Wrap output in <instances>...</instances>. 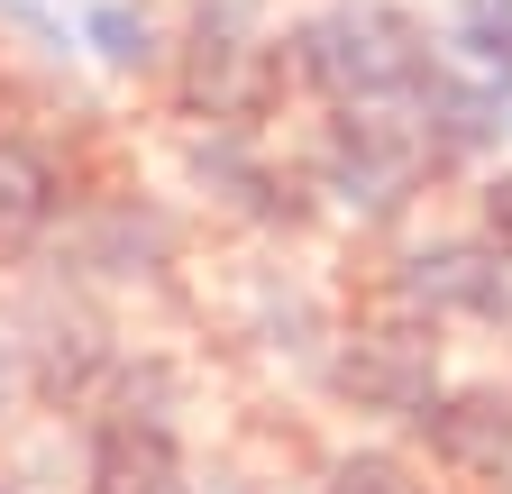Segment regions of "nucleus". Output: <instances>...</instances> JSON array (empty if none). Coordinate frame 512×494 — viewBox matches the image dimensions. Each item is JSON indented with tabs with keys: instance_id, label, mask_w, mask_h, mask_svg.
<instances>
[{
	"instance_id": "obj_5",
	"label": "nucleus",
	"mask_w": 512,
	"mask_h": 494,
	"mask_svg": "<svg viewBox=\"0 0 512 494\" xmlns=\"http://www.w3.org/2000/svg\"><path fill=\"white\" fill-rule=\"evenodd\" d=\"M430 376H439V357H430V339H421L412 321H403V330H348L339 357H330V385H339L357 412H375V421H421Z\"/></svg>"
},
{
	"instance_id": "obj_10",
	"label": "nucleus",
	"mask_w": 512,
	"mask_h": 494,
	"mask_svg": "<svg viewBox=\"0 0 512 494\" xmlns=\"http://www.w3.org/2000/svg\"><path fill=\"white\" fill-rule=\"evenodd\" d=\"M192 494H266V485H256V476H238V467H220L211 485H192Z\"/></svg>"
},
{
	"instance_id": "obj_4",
	"label": "nucleus",
	"mask_w": 512,
	"mask_h": 494,
	"mask_svg": "<svg viewBox=\"0 0 512 494\" xmlns=\"http://www.w3.org/2000/svg\"><path fill=\"white\" fill-rule=\"evenodd\" d=\"M421 147L394 110H330V129L311 147V193H330L357 220H394L421 183Z\"/></svg>"
},
{
	"instance_id": "obj_1",
	"label": "nucleus",
	"mask_w": 512,
	"mask_h": 494,
	"mask_svg": "<svg viewBox=\"0 0 512 494\" xmlns=\"http://www.w3.org/2000/svg\"><path fill=\"white\" fill-rule=\"evenodd\" d=\"M275 46H284V83H302L320 110H403L439 74L421 28L384 0H330V10L293 19Z\"/></svg>"
},
{
	"instance_id": "obj_3",
	"label": "nucleus",
	"mask_w": 512,
	"mask_h": 494,
	"mask_svg": "<svg viewBox=\"0 0 512 494\" xmlns=\"http://www.w3.org/2000/svg\"><path fill=\"white\" fill-rule=\"evenodd\" d=\"M165 65L183 74L192 110H202L211 129H247V119L266 110V92L284 83V46L247 19V0H211L183 37H165Z\"/></svg>"
},
{
	"instance_id": "obj_7",
	"label": "nucleus",
	"mask_w": 512,
	"mask_h": 494,
	"mask_svg": "<svg viewBox=\"0 0 512 494\" xmlns=\"http://www.w3.org/2000/svg\"><path fill=\"white\" fill-rule=\"evenodd\" d=\"M74 46L92 55V65H110V74H156L165 65V28L138 10V0H83Z\"/></svg>"
},
{
	"instance_id": "obj_6",
	"label": "nucleus",
	"mask_w": 512,
	"mask_h": 494,
	"mask_svg": "<svg viewBox=\"0 0 512 494\" xmlns=\"http://www.w3.org/2000/svg\"><path fill=\"white\" fill-rule=\"evenodd\" d=\"M74 193H64V165L28 138V129H0V247H37L46 229H64Z\"/></svg>"
},
{
	"instance_id": "obj_8",
	"label": "nucleus",
	"mask_w": 512,
	"mask_h": 494,
	"mask_svg": "<svg viewBox=\"0 0 512 494\" xmlns=\"http://www.w3.org/2000/svg\"><path fill=\"white\" fill-rule=\"evenodd\" d=\"M320 494H430V485L403 458H384V449H339L320 467Z\"/></svg>"
},
{
	"instance_id": "obj_11",
	"label": "nucleus",
	"mask_w": 512,
	"mask_h": 494,
	"mask_svg": "<svg viewBox=\"0 0 512 494\" xmlns=\"http://www.w3.org/2000/svg\"><path fill=\"white\" fill-rule=\"evenodd\" d=\"M0 494H19V485H0Z\"/></svg>"
},
{
	"instance_id": "obj_2",
	"label": "nucleus",
	"mask_w": 512,
	"mask_h": 494,
	"mask_svg": "<svg viewBox=\"0 0 512 494\" xmlns=\"http://www.w3.org/2000/svg\"><path fill=\"white\" fill-rule=\"evenodd\" d=\"M83 494H192V458L156 376L119 366V385L83 421Z\"/></svg>"
},
{
	"instance_id": "obj_9",
	"label": "nucleus",
	"mask_w": 512,
	"mask_h": 494,
	"mask_svg": "<svg viewBox=\"0 0 512 494\" xmlns=\"http://www.w3.org/2000/svg\"><path fill=\"white\" fill-rule=\"evenodd\" d=\"M28 394H37V385H28V330H19V321H0V421H10Z\"/></svg>"
}]
</instances>
